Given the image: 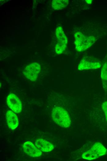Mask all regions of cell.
<instances>
[{"label": "cell", "instance_id": "7a4b0ae2", "mask_svg": "<svg viewBox=\"0 0 107 161\" xmlns=\"http://www.w3.org/2000/svg\"><path fill=\"white\" fill-rule=\"evenodd\" d=\"M53 120L61 127L67 128L69 126L71 120L68 112L62 107H57L52 111Z\"/></svg>", "mask_w": 107, "mask_h": 161}, {"label": "cell", "instance_id": "30bf717a", "mask_svg": "<svg viewBox=\"0 0 107 161\" xmlns=\"http://www.w3.org/2000/svg\"><path fill=\"white\" fill-rule=\"evenodd\" d=\"M91 149L98 157L105 155L107 151L106 149L104 146L99 142L95 143L92 146Z\"/></svg>", "mask_w": 107, "mask_h": 161}, {"label": "cell", "instance_id": "9c48e42d", "mask_svg": "<svg viewBox=\"0 0 107 161\" xmlns=\"http://www.w3.org/2000/svg\"><path fill=\"white\" fill-rule=\"evenodd\" d=\"M36 146L42 151L49 152L54 148L53 145L50 142L43 139H38L35 142Z\"/></svg>", "mask_w": 107, "mask_h": 161}, {"label": "cell", "instance_id": "5bb4252c", "mask_svg": "<svg viewBox=\"0 0 107 161\" xmlns=\"http://www.w3.org/2000/svg\"><path fill=\"white\" fill-rule=\"evenodd\" d=\"M101 107L104 111L106 120L107 121V101L105 102L101 105Z\"/></svg>", "mask_w": 107, "mask_h": 161}, {"label": "cell", "instance_id": "ba28073f", "mask_svg": "<svg viewBox=\"0 0 107 161\" xmlns=\"http://www.w3.org/2000/svg\"><path fill=\"white\" fill-rule=\"evenodd\" d=\"M6 120L8 126L11 129H15L18 125L17 115L11 110L8 111L6 114Z\"/></svg>", "mask_w": 107, "mask_h": 161}, {"label": "cell", "instance_id": "8992f818", "mask_svg": "<svg viewBox=\"0 0 107 161\" xmlns=\"http://www.w3.org/2000/svg\"><path fill=\"white\" fill-rule=\"evenodd\" d=\"M9 107L15 113H20L22 110V104L20 99L13 94H9L6 99Z\"/></svg>", "mask_w": 107, "mask_h": 161}, {"label": "cell", "instance_id": "4fadbf2b", "mask_svg": "<svg viewBox=\"0 0 107 161\" xmlns=\"http://www.w3.org/2000/svg\"><path fill=\"white\" fill-rule=\"evenodd\" d=\"M101 77L104 80H107V62L102 66L101 72Z\"/></svg>", "mask_w": 107, "mask_h": 161}, {"label": "cell", "instance_id": "8fae6325", "mask_svg": "<svg viewBox=\"0 0 107 161\" xmlns=\"http://www.w3.org/2000/svg\"><path fill=\"white\" fill-rule=\"evenodd\" d=\"M69 2L68 0H54L52 1V6L54 10H61L66 7Z\"/></svg>", "mask_w": 107, "mask_h": 161}, {"label": "cell", "instance_id": "5b68a950", "mask_svg": "<svg viewBox=\"0 0 107 161\" xmlns=\"http://www.w3.org/2000/svg\"><path fill=\"white\" fill-rule=\"evenodd\" d=\"M41 71L39 64L34 62L29 64L25 68L23 74L25 77L32 81L36 80Z\"/></svg>", "mask_w": 107, "mask_h": 161}, {"label": "cell", "instance_id": "7c38bea8", "mask_svg": "<svg viewBox=\"0 0 107 161\" xmlns=\"http://www.w3.org/2000/svg\"><path fill=\"white\" fill-rule=\"evenodd\" d=\"M82 157L86 160H92L97 159L99 157L90 149L84 152L82 155Z\"/></svg>", "mask_w": 107, "mask_h": 161}, {"label": "cell", "instance_id": "52a82bcc", "mask_svg": "<svg viewBox=\"0 0 107 161\" xmlns=\"http://www.w3.org/2000/svg\"><path fill=\"white\" fill-rule=\"evenodd\" d=\"M22 147L25 153L31 157H38L42 154V151L30 141L24 142Z\"/></svg>", "mask_w": 107, "mask_h": 161}, {"label": "cell", "instance_id": "6da1fadb", "mask_svg": "<svg viewBox=\"0 0 107 161\" xmlns=\"http://www.w3.org/2000/svg\"><path fill=\"white\" fill-rule=\"evenodd\" d=\"M74 37L75 50L79 52L85 51L90 48L96 41L93 36H87L79 31L75 32Z\"/></svg>", "mask_w": 107, "mask_h": 161}, {"label": "cell", "instance_id": "277c9868", "mask_svg": "<svg viewBox=\"0 0 107 161\" xmlns=\"http://www.w3.org/2000/svg\"><path fill=\"white\" fill-rule=\"evenodd\" d=\"M101 65V63L98 59L91 56H85L81 60L77 69L80 71L96 69L100 68Z\"/></svg>", "mask_w": 107, "mask_h": 161}, {"label": "cell", "instance_id": "3957f363", "mask_svg": "<svg viewBox=\"0 0 107 161\" xmlns=\"http://www.w3.org/2000/svg\"><path fill=\"white\" fill-rule=\"evenodd\" d=\"M57 42L55 46V50L57 54L63 53L66 50L68 42L67 38L61 26L57 27L55 31Z\"/></svg>", "mask_w": 107, "mask_h": 161}, {"label": "cell", "instance_id": "9a60e30c", "mask_svg": "<svg viewBox=\"0 0 107 161\" xmlns=\"http://www.w3.org/2000/svg\"><path fill=\"white\" fill-rule=\"evenodd\" d=\"M85 1L88 4H91L92 2V0H85Z\"/></svg>", "mask_w": 107, "mask_h": 161}]
</instances>
